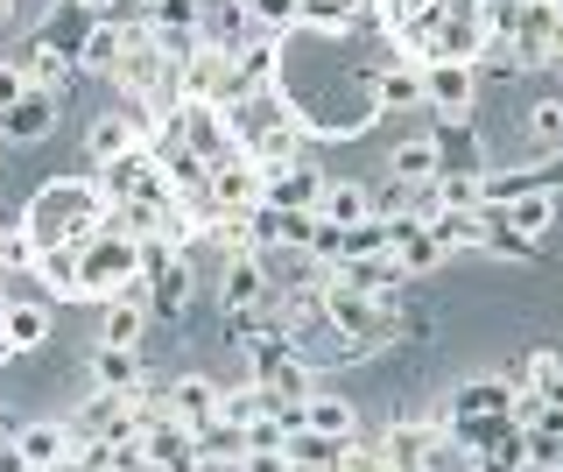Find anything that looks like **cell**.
<instances>
[{
	"mask_svg": "<svg viewBox=\"0 0 563 472\" xmlns=\"http://www.w3.org/2000/svg\"><path fill=\"white\" fill-rule=\"evenodd\" d=\"M556 155H563V149H556Z\"/></svg>",
	"mask_w": 563,
	"mask_h": 472,
	"instance_id": "obj_50",
	"label": "cell"
},
{
	"mask_svg": "<svg viewBox=\"0 0 563 472\" xmlns=\"http://www.w3.org/2000/svg\"><path fill=\"white\" fill-rule=\"evenodd\" d=\"M225 331H233L240 345H254V339H268V331H275V310H268V304H254V310H225Z\"/></svg>",
	"mask_w": 563,
	"mask_h": 472,
	"instance_id": "obj_39",
	"label": "cell"
},
{
	"mask_svg": "<svg viewBox=\"0 0 563 472\" xmlns=\"http://www.w3.org/2000/svg\"><path fill=\"white\" fill-rule=\"evenodd\" d=\"M317 318H324V331H339L345 360H374L380 345L401 331V310L395 304H366V296L339 289L331 275H324V296H317Z\"/></svg>",
	"mask_w": 563,
	"mask_h": 472,
	"instance_id": "obj_2",
	"label": "cell"
},
{
	"mask_svg": "<svg viewBox=\"0 0 563 472\" xmlns=\"http://www.w3.org/2000/svg\"><path fill=\"white\" fill-rule=\"evenodd\" d=\"M92 177H99V190H106V205H176V190H169V177H163V163H155L148 149H128L120 163L92 169Z\"/></svg>",
	"mask_w": 563,
	"mask_h": 472,
	"instance_id": "obj_5",
	"label": "cell"
},
{
	"mask_svg": "<svg viewBox=\"0 0 563 472\" xmlns=\"http://www.w3.org/2000/svg\"><path fill=\"white\" fill-rule=\"evenodd\" d=\"M141 331H148V296H141V283L99 304V345H141Z\"/></svg>",
	"mask_w": 563,
	"mask_h": 472,
	"instance_id": "obj_22",
	"label": "cell"
},
{
	"mask_svg": "<svg viewBox=\"0 0 563 472\" xmlns=\"http://www.w3.org/2000/svg\"><path fill=\"white\" fill-rule=\"evenodd\" d=\"M141 8H163V0H141Z\"/></svg>",
	"mask_w": 563,
	"mask_h": 472,
	"instance_id": "obj_47",
	"label": "cell"
},
{
	"mask_svg": "<svg viewBox=\"0 0 563 472\" xmlns=\"http://www.w3.org/2000/svg\"><path fill=\"white\" fill-rule=\"evenodd\" d=\"M556 444H563V437H556Z\"/></svg>",
	"mask_w": 563,
	"mask_h": 472,
	"instance_id": "obj_49",
	"label": "cell"
},
{
	"mask_svg": "<svg viewBox=\"0 0 563 472\" xmlns=\"http://www.w3.org/2000/svg\"><path fill=\"white\" fill-rule=\"evenodd\" d=\"M134 459H141V472H198V465H205V459H198V437L176 424V416H163V402L141 416Z\"/></svg>",
	"mask_w": 563,
	"mask_h": 472,
	"instance_id": "obj_7",
	"label": "cell"
},
{
	"mask_svg": "<svg viewBox=\"0 0 563 472\" xmlns=\"http://www.w3.org/2000/svg\"><path fill=\"white\" fill-rule=\"evenodd\" d=\"M163 416H176L184 430L211 424V416H219V381H211V374H176L163 388Z\"/></svg>",
	"mask_w": 563,
	"mask_h": 472,
	"instance_id": "obj_20",
	"label": "cell"
},
{
	"mask_svg": "<svg viewBox=\"0 0 563 472\" xmlns=\"http://www.w3.org/2000/svg\"><path fill=\"white\" fill-rule=\"evenodd\" d=\"M479 254H493V261H536L542 248H536V240H521L507 219H493V226H486V240H479Z\"/></svg>",
	"mask_w": 563,
	"mask_h": 472,
	"instance_id": "obj_35",
	"label": "cell"
},
{
	"mask_svg": "<svg viewBox=\"0 0 563 472\" xmlns=\"http://www.w3.org/2000/svg\"><path fill=\"white\" fill-rule=\"evenodd\" d=\"M268 416H275V395H268V388H254V381H240V388H219V424L254 430V424H268Z\"/></svg>",
	"mask_w": 563,
	"mask_h": 472,
	"instance_id": "obj_29",
	"label": "cell"
},
{
	"mask_svg": "<svg viewBox=\"0 0 563 472\" xmlns=\"http://www.w3.org/2000/svg\"><path fill=\"white\" fill-rule=\"evenodd\" d=\"M465 472H528L521 437H515V444H500V451H479V459H465Z\"/></svg>",
	"mask_w": 563,
	"mask_h": 472,
	"instance_id": "obj_40",
	"label": "cell"
},
{
	"mask_svg": "<svg viewBox=\"0 0 563 472\" xmlns=\"http://www.w3.org/2000/svg\"><path fill=\"white\" fill-rule=\"evenodd\" d=\"M14 22V0H0V29H8Z\"/></svg>",
	"mask_w": 563,
	"mask_h": 472,
	"instance_id": "obj_45",
	"label": "cell"
},
{
	"mask_svg": "<svg viewBox=\"0 0 563 472\" xmlns=\"http://www.w3.org/2000/svg\"><path fill=\"white\" fill-rule=\"evenodd\" d=\"M317 190H324V169L310 163V155H296V163H282L261 177V205L268 212H317Z\"/></svg>",
	"mask_w": 563,
	"mask_h": 472,
	"instance_id": "obj_13",
	"label": "cell"
},
{
	"mask_svg": "<svg viewBox=\"0 0 563 472\" xmlns=\"http://www.w3.org/2000/svg\"><path fill=\"white\" fill-rule=\"evenodd\" d=\"M70 430H78V444H99V451H120L141 437V416H134V395H106L92 388L70 409Z\"/></svg>",
	"mask_w": 563,
	"mask_h": 472,
	"instance_id": "obj_6",
	"label": "cell"
},
{
	"mask_svg": "<svg viewBox=\"0 0 563 472\" xmlns=\"http://www.w3.org/2000/svg\"><path fill=\"white\" fill-rule=\"evenodd\" d=\"M85 14H92V22H120V14H134L141 0H78Z\"/></svg>",
	"mask_w": 563,
	"mask_h": 472,
	"instance_id": "obj_42",
	"label": "cell"
},
{
	"mask_svg": "<svg viewBox=\"0 0 563 472\" xmlns=\"http://www.w3.org/2000/svg\"><path fill=\"white\" fill-rule=\"evenodd\" d=\"M360 29H374V0H303L296 8V36L303 43H352Z\"/></svg>",
	"mask_w": 563,
	"mask_h": 472,
	"instance_id": "obj_9",
	"label": "cell"
},
{
	"mask_svg": "<svg viewBox=\"0 0 563 472\" xmlns=\"http://www.w3.org/2000/svg\"><path fill=\"white\" fill-rule=\"evenodd\" d=\"M331 283L352 289V296H366V304H395L409 275H401L395 254H366V261H339V268H331Z\"/></svg>",
	"mask_w": 563,
	"mask_h": 472,
	"instance_id": "obj_15",
	"label": "cell"
},
{
	"mask_svg": "<svg viewBox=\"0 0 563 472\" xmlns=\"http://www.w3.org/2000/svg\"><path fill=\"white\" fill-rule=\"evenodd\" d=\"M205 190H211V205H219V212L246 219V212L261 205V169L233 155V163H219V169H211V184H205Z\"/></svg>",
	"mask_w": 563,
	"mask_h": 472,
	"instance_id": "obj_23",
	"label": "cell"
},
{
	"mask_svg": "<svg viewBox=\"0 0 563 472\" xmlns=\"http://www.w3.org/2000/svg\"><path fill=\"white\" fill-rule=\"evenodd\" d=\"M515 381H521V388L542 402V409H563V353H550V345H536V353H521Z\"/></svg>",
	"mask_w": 563,
	"mask_h": 472,
	"instance_id": "obj_28",
	"label": "cell"
},
{
	"mask_svg": "<svg viewBox=\"0 0 563 472\" xmlns=\"http://www.w3.org/2000/svg\"><path fill=\"white\" fill-rule=\"evenodd\" d=\"M8 275H35V240L22 226H0V283Z\"/></svg>",
	"mask_w": 563,
	"mask_h": 472,
	"instance_id": "obj_37",
	"label": "cell"
},
{
	"mask_svg": "<svg viewBox=\"0 0 563 472\" xmlns=\"http://www.w3.org/2000/svg\"><path fill=\"white\" fill-rule=\"evenodd\" d=\"M515 409V381L507 374H465L444 395V416H507Z\"/></svg>",
	"mask_w": 563,
	"mask_h": 472,
	"instance_id": "obj_18",
	"label": "cell"
},
{
	"mask_svg": "<svg viewBox=\"0 0 563 472\" xmlns=\"http://www.w3.org/2000/svg\"><path fill=\"white\" fill-rule=\"evenodd\" d=\"M29 92H35V85H29L22 64H0V113H8V107H22Z\"/></svg>",
	"mask_w": 563,
	"mask_h": 472,
	"instance_id": "obj_41",
	"label": "cell"
},
{
	"mask_svg": "<svg viewBox=\"0 0 563 472\" xmlns=\"http://www.w3.org/2000/svg\"><path fill=\"white\" fill-rule=\"evenodd\" d=\"M282 472H317V465H282Z\"/></svg>",
	"mask_w": 563,
	"mask_h": 472,
	"instance_id": "obj_46",
	"label": "cell"
},
{
	"mask_svg": "<svg viewBox=\"0 0 563 472\" xmlns=\"http://www.w3.org/2000/svg\"><path fill=\"white\" fill-rule=\"evenodd\" d=\"M128 149H141V128L128 113H99L92 128H85V163L92 169H106V163H120Z\"/></svg>",
	"mask_w": 563,
	"mask_h": 472,
	"instance_id": "obj_27",
	"label": "cell"
},
{
	"mask_svg": "<svg viewBox=\"0 0 563 472\" xmlns=\"http://www.w3.org/2000/svg\"><path fill=\"white\" fill-rule=\"evenodd\" d=\"M141 381H148V366H141V345H92V388H106V395H134Z\"/></svg>",
	"mask_w": 563,
	"mask_h": 472,
	"instance_id": "obj_25",
	"label": "cell"
},
{
	"mask_svg": "<svg viewBox=\"0 0 563 472\" xmlns=\"http://www.w3.org/2000/svg\"><path fill=\"white\" fill-rule=\"evenodd\" d=\"M360 219H374V184L324 177V190H317V226H360Z\"/></svg>",
	"mask_w": 563,
	"mask_h": 472,
	"instance_id": "obj_21",
	"label": "cell"
},
{
	"mask_svg": "<svg viewBox=\"0 0 563 472\" xmlns=\"http://www.w3.org/2000/svg\"><path fill=\"white\" fill-rule=\"evenodd\" d=\"M556 64H563V43H556Z\"/></svg>",
	"mask_w": 563,
	"mask_h": 472,
	"instance_id": "obj_48",
	"label": "cell"
},
{
	"mask_svg": "<svg viewBox=\"0 0 563 472\" xmlns=\"http://www.w3.org/2000/svg\"><path fill=\"white\" fill-rule=\"evenodd\" d=\"M275 283H268V261L261 254H225L219 261V304L225 310H254V304H268Z\"/></svg>",
	"mask_w": 563,
	"mask_h": 472,
	"instance_id": "obj_16",
	"label": "cell"
},
{
	"mask_svg": "<svg viewBox=\"0 0 563 472\" xmlns=\"http://www.w3.org/2000/svg\"><path fill=\"white\" fill-rule=\"evenodd\" d=\"M14 451L35 465V472H57L78 459V430H70V416H35V424L14 430Z\"/></svg>",
	"mask_w": 563,
	"mask_h": 472,
	"instance_id": "obj_14",
	"label": "cell"
},
{
	"mask_svg": "<svg viewBox=\"0 0 563 472\" xmlns=\"http://www.w3.org/2000/svg\"><path fill=\"white\" fill-rule=\"evenodd\" d=\"M500 219L515 226L521 240H542V233H550V226H556V190H521V198L507 205Z\"/></svg>",
	"mask_w": 563,
	"mask_h": 472,
	"instance_id": "obj_30",
	"label": "cell"
},
{
	"mask_svg": "<svg viewBox=\"0 0 563 472\" xmlns=\"http://www.w3.org/2000/svg\"><path fill=\"white\" fill-rule=\"evenodd\" d=\"M246 381H254V388H268L275 409H282V402H310V395H317V360H310L296 339L268 331V339L246 345Z\"/></svg>",
	"mask_w": 563,
	"mask_h": 472,
	"instance_id": "obj_4",
	"label": "cell"
},
{
	"mask_svg": "<svg viewBox=\"0 0 563 472\" xmlns=\"http://www.w3.org/2000/svg\"><path fill=\"white\" fill-rule=\"evenodd\" d=\"M387 184L395 190H430L437 184V142L430 134H395V149H387Z\"/></svg>",
	"mask_w": 563,
	"mask_h": 472,
	"instance_id": "obj_19",
	"label": "cell"
},
{
	"mask_svg": "<svg viewBox=\"0 0 563 472\" xmlns=\"http://www.w3.org/2000/svg\"><path fill=\"white\" fill-rule=\"evenodd\" d=\"M240 465H246V472H282V465H289V459H282V451H246Z\"/></svg>",
	"mask_w": 563,
	"mask_h": 472,
	"instance_id": "obj_44",
	"label": "cell"
},
{
	"mask_svg": "<svg viewBox=\"0 0 563 472\" xmlns=\"http://www.w3.org/2000/svg\"><path fill=\"white\" fill-rule=\"evenodd\" d=\"M246 451H282V424L268 416V424H254L246 430Z\"/></svg>",
	"mask_w": 563,
	"mask_h": 472,
	"instance_id": "obj_43",
	"label": "cell"
},
{
	"mask_svg": "<svg viewBox=\"0 0 563 472\" xmlns=\"http://www.w3.org/2000/svg\"><path fill=\"white\" fill-rule=\"evenodd\" d=\"M22 72H29L35 92H49V99H64V92H70V57H64V50H49V43H29Z\"/></svg>",
	"mask_w": 563,
	"mask_h": 472,
	"instance_id": "obj_32",
	"label": "cell"
},
{
	"mask_svg": "<svg viewBox=\"0 0 563 472\" xmlns=\"http://www.w3.org/2000/svg\"><path fill=\"white\" fill-rule=\"evenodd\" d=\"M49 331H57L49 304H22V296H0V360H29V353H43Z\"/></svg>",
	"mask_w": 563,
	"mask_h": 472,
	"instance_id": "obj_11",
	"label": "cell"
},
{
	"mask_svg": "<svg viewBox=\"0 0 563 472\" xmlns=\"http://www.w3.org/2000/svg\"><path fill=\"white\" fill-rule=\"evenodd\" d=\"M528 142H536L542 155L563 149V99H536V113H528Z\"/></svg>",
	"mask_w": 563,
	"mask_h": 472,
	"instance_id": "obj_36",
	"label": "cell"
},
{
	"mask_svg": "<svg viewBox=\"0 0 563 472\" xmlns=\"http://www.w3.org/2000/svg\"><path fill=\"white\" fill-rule=\"evenodd\" d=\"M120 22H92L85 29V43H78V72H92V78H113V64H120Z\"/></svg>",
	"mask_w": 563,
	"mask_h": 472,
	"instance_id": "obj_31",
	"label": "cell"
},
{
	"mask_svg": "<svg viewBox=\"0 0 563 472\" xmlns=\"http://www.w3.org/2000/svg\"><path fill=\"white\" fill-rule=\"evenodd\" d=\"M430 142H437V177H486L493 169L472 120H444V128H430Z\"/></svg>",
	"mask_w": 563,
	"mask_h": 472,
	"instance_id": "obj_17",
	"label": "cell"
},
{
	"mask_svg": "<svg viewBox=\"0 0 563 472\" xmlns=\"http://www.w3.org/2000/svg\"><path fill=\"white\" fill-rule=\"evenodd\" d=\"M345 451L352 444H331V437H317V430H289V437H282V459H289V465H317V472H339Z\"/></svg>",
	"mask_w": 563,
	"mask_h": 472,
	"instance_id": "obj_33",
	"label": "cell"
},
{
	"mask_svg": "<svg viewBox=\"0 0 563 472\" xmlns=\"http://www.w3.org/2000/svg\"><path fill=\"white\" fill-rule=\"evenodd\" d=\"M57 113H64V99L29 92L22 107L0 113V142H49V134H57Z\"/></svg>",
	"mask_w": 563,
	"mask_h": 472,
	"instance_id": "obj_24",
	"label": "cell"
},
{
	"mask_svg": "<svg viewBox=\"0 0 563 472\" xmlns=\"http://www.w3.org/2000/svg\"><path fill=\"white\" fill-rule=\"evenodd\" d=\"M35 283L57 296V304H78V254H70V248L35 254Z\"/></svg>",
	"mask_w": 563,
	"mask_h": 472,
	"instance_id": "obj_34",
	"label": "cell"
},
{
	"mask_svg": "<svg viewBox=\"0 0 563 472\" xmlns=\"http://www.w3.org/2000/svg\"><path fill=\"white\" fill-rule=\"evenodd\" d=\"M134 283H141V240H128L120 226H106L99 240L78 248V304H106Z\"/></svg>",
	"mask_w": 563,
	"mask_h": 472,
	"instance_id": "obj_3",
	"label": "cell"
},
{
	"mask_svg": "<svg viewBox=\"0 0 563 472\" xmlns=\"http://www.w3.org/2000/svg\"><path fill=\"white\" fill-rule=\"evenodd\" d=\"M106 226H113V205H106L99 177H49L22 212V233L35 240V254H49V248L78 254L85 240L106 233Z\"/></svg>",
	"mask_w": 563,
	"mask_h": 472,
	"instance_id": "obj_1",
	"label": "cell"
},
{
	"mask_svg": "<svg viewBox=\"0 0 563 472\" xmlns=\"http://www.w3.org/2000/svg\"><path fill=\"white\" fill-rule=\"evenodd\" d=\"M169 128H176V142H184L190 155H198L205 169H219V163H233V155H240V142H233V113H225V107L184 99V113H176Z\"/></svg>",
	"mask_w": 563,
	"mask_h": 472,
	"instance_id": "obj_8",
	"label": "cell"
},
{
	"mask_svg": "<svg viewBox=\"0 0 563 472\" xmlns=\"http://www.w3.org/2000/svg\"><path fill=\"white\" fill-rule=\"evenodd\" d=\"M472 99H479L472 64H422V107L437 120H472Z\"/></svg>",
	"mask_w": 563,
	"mask_h": 472,
	"instance_id": "obj_12",
	"label": "cell"
},
{
	"mask_svg": "<svg viewBox=\"0 0 563 472\" xmlns=\"http://www.w3.org/2000/svg\"><path fill=\"white\" fill-rule=\"evenodd\" d=\"M430 205H444V212H479V177H437Z\"/></svg>",
	"mask_w": 563,
	"mask_h": 472,
	"instance_id": "obj_38",
	"label": "cell"
},
{
	"mask_svg": "<svg viewBox=\"0 0 563 472\" xmlns=\"http://www.w3.org/2000/svg\"><path fill=\"white\" fill-rule=\"evenodd\" d=\"M303 430L331 437V444H360V409H352L345 395H324V388H317V395L303 402Z\"/></svg>",
	"mask_w": 563,
	"mask_h": 472,
	"instance_id": "obj_26",
	"label": "cell"
},
{
	"mask_svg": "<svg viewBox=\"0 0 563 472\" xmlns=\"http://www.w3.org/2000/svg\"><path fill=\"white\" fill-rule=\"evenodd\" d=\"M444 444V424H437V416H395V424L380 430V465L387 472H422L430 465V451Z\"/></svg>",
	"mask_w": 563,
	"mask_h": 472,
	"instance_id": "obj_10",
	"label": "cell"
}]
</instances>
